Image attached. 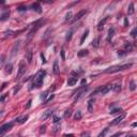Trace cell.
I'll return each instance as SVG.
<instances>
[{"label":"cell","mask_w":137,"mask_h":137,"mask_svg":"<svg viewBox=\"0 0 137 137\" xmlns=\"http://www.w3.org/2000/svg\"><path fill=\"white\" fill-rule=\"evenodd\" d=\"M133 65V63H126V64H119V65H114V66H110L108 67L107 70L104 71V73H116L119 72V71H123V70H126V69H130L131 66Z\"/></svg>","instance_id":"cell-1"},{"label":"cell","mask_w":137,"mask_h":137,"mask_svg":"<svg viewBox=\"0 0 137 137\" xmlns=\"http://www.w3.org/2000/svg\"><path fill=\"white\" fill-rule=\"evenodd\" d=\"M44 76H45V71H40L37 74L34 80L32 83V88H40V87L43 85V80H44Z\"/></svg>","instance_id":"cell-2"},{"label":"cell","mask_w":137,"mask_h":137,"mask_svg":"<svg viewBox=\"0 0 137 137\" xmlns=\"http://www.w3.org/2000/svg\"><path fill=\"white\" fill-rule=\"evenodd\" d=\"M26 70H27V66H26V63L24 60H21L19 62V65H18V73H17V79H21V77L24 76V74L26 73Z\"/></svg>","instance_id":"cell-3"},{"label":"cell","mask_w":137,"mask_h":137,"mask_svg":"<svg viewBox=\"0 0 137 137\" xmlns=\"http://www.w3.org/2000/svg\"><path fill=\"white\" fill-rule=\"evenodd\" d=\"M77 80H78V75H76L75 72H72V76H70L67 79V86H75Z\"/></svg>","instance_id":"cell-4"},{"label":"cell","mask_w":137,"mask_h":137,"mask_svg":"<svg viewBox=\"0 0 137 137\" xmlns=\"http://www.w3.org/2000/svg\"><path fill=\"white\" fill-rule=\"evenodd\" d=\"M87 90H88V88H83L81 89V90H79L78 92H77V94L75 95V98H74V103H77L78 102L79 100H80L81 98H83V96H84L85 94H86V92H87Z\"/></svg>","instance_id":"cell-5"},{"label":"cell","mask_w":137,"mask_h":137,"mask_svg":"<svg viewBox=\"0 0 137 137\" xmlns=\"http://www.w3.org/2000/svg\"><path fill=\"white\" fill-rule=\"evenodd\" d=\"M12 128H13V123H5L3 125H1L0 126V135L7 133L8 131H10Z\"/></svg>","instance_id":"cell-6"},{"label":"cell","mask_w":137,"mask_h":137,"mask_svg":"<svg viewBox=\"0 0 137 137\" xmlns=\"http://www.w3.org/2000/svg\"><path fill=\"white\" fill-rule=\"evenodd\" d=\"M86 14H87V11H86V10H83V11H79L78 13H77V14L74 16V18H72V21H72V24H73V23H75V21H78V19H80L81 17L84 16V15H86Z\"/></svg>","instance_id":"cell-7"},{"label":"cell","mask_w":137,"mask_h":137,"mask_svg":"<svg viewBox=\"0 0 137 137\" xmlns=\"http://www.w3.org/2000/svg\"><path fill=\"white\" fill-rule=\"evenodd\" d=\"M112 84H107V85H105V86H102L100 93L103 94V95H105L107 92H109V90H112Z\"/></svg>","instance_id":"cell-8"},{"label":"cell","mask_w":137,"mask_h":137,"mask_svg":"<svg viewBox=\"0 0 137 137\" xmlns=\"http://www.w3.org/2000/svg\"><path fill=\"white\" fill-rule=\"evenodd\" d=\"M124 118H125V114H122L121 116L117 117L114 121H112V122H110V125H117V124H119V123H120Z\"/></svg>","instance_id":"cell-9"},{"label":"cell","mask_w":137,"mask_h":137,"mask_svg":"<svg viewBox=\"0 0 137 137\" xmlns=\"http://www.w3.org/2000/svg\"><path fill=\"white\" fill-rule=\"evenodd\" d=\"M108 21V16H106V17H104V18L102 19V21L99 23V25H98V30L99 31H102L103 30V28H104V25H105V23Z\"/></svg>","instance_id":"cell-10"},{"label":"cell","mask_w":137,"mask_h":137,"mask_svg":"<svg viewBox=\"0 0 137 137\" xmlns=\"http://www.w3.org/2000/svg\"><path fill=\"white\" fill-rule=\"evenodd\" d=\"M31 8H32V10L33 11H35V12H37V13H42V8H41V5L39 4L37 2H35V3H33L32 5H31Z\"/></svg>","instance_id":"cell-11"},{"label":"cell","mask_w":137,"mask_h":137,"mask_svg":"<svg viewBox=\"0 0 137 137\" xmlns=\"http://www.w3.org/2000/svg\"><path fill=\"white\" fill-rule=\"evenodd\" d=\"M54 90H55V87H51V88H49L48 90H46L45 92H43V93H42V95H41V99H42V100H45V99H46L47 96L49 95L48 93H49V92H51V91H54Z\"/></svg>","instance_id":"cell-12"},{"label":"cell","mask_w":137,"mask_h":137,"mask_svg":"<svg viewBox=\"0 0 137 137\" xmlns=\"http://www.w3.org/2000/svg\"><path fill=\"white\" fill-rule=\"evenodd\" d=\"M53 112H54L53 109H47V110H45L44 114H43V116H42V120H46V119L53 114Z\"/></svg>","instance_id":"cell-13"},{"label":"cell","mask_w":137,"mask_h":137,"mask_svg":"<svg viewBox=\"0 0 137 137\" xmlns=\"http://www.w3.org/2000/svg\"><path fill=\"white\" fill-rule=\"evenodd\" d=\"M29 117L26 115V116H23V117H19V118H16L15 119V121H16L17 123H19V124H23L24 122H26L27 121V119H28Z\"/></svg>","instance_id":"cell-14"},{"label":"cell","mask_w":137,"mask_h":137,"mask_svg":"<svg viewBox=\"0 0 137 137\" xmlns=\"http://www.w3.org/2000/svg\"><path fill=\"white\" fill-rule=\"evenodd\" d=\"M100 42H101V37H95V39L92 41V46L95 47V48H98V47L100 46Z\"/></svg>","instance_id":"cell-15"},{"label":"cell","mask_w":137,"mask_h":137,"mask_svg":"<svg viewBox=\"0 0 137 137\" xmlns=\"http://www.w3.org/2000/svg\"><path fill=\"white\" fill-rule=\"evenodd\" d=\"M5 74H11L12 72H13V64L12 63H8L7 65H5Z\"/></svg>","instance_id":"cell-16"},{"label":"cell","mask_w":137,"mask_h":137,"mask_svg":"<svg viewBox=\"0 0 137 137\" xmlns=\"http://www.w3.org/2000/svg\"><path fill=\"white\" fill-rule=\"evenodd\" d=\"M114 34H115V29L114 28H110L108 30V35H107V41H108V42H110V41H112Z\"/></svg>","instance_id":"cell-17"},{"label":"cell","mask_w":137,"mask_h":137,"mask_svg":"<svg viewBox=\"0 0 137 137\" xmlns=\"http://www.w3.org/2000/svg\"><path fill=\"white\" fill-rule=\"evenodd\" d=\"M112 90L115 91V92H120L121 91V88H122V87H121V84L120 83H116V84L115 85H112Z\"/></svg>","instance_id":"cell-18"},{"label":"cell","mask_w":137,"mask_h":137,"mask_svg":"<svg viewBox=\"0 0 137 137\" xmlns=\"http://www.w3.org/2000/svg\"><path fill=\"white\" fill-rule=\"evenodd\" d=\"M53 73H54L55 75H58V74H59V66H58V62H57V61H55V62H54Z\"/></svg>","instance_id":"cell-19"},{"label":"cell","mask_w":137,"mask_h":137,"mask_svg":"<svg viewBox=\"0 0 137 137\" xmlns=\"http://www.w3.org/2000/svg\"><path fill=\"white\" fill-rule=\"evenodd\" d=\"M124 48H125V53H130V51H132V49H133V44L132 43H130V42H126L125 43V45H124Z\"/></svg>","instance_id":"cell-20"},{"label":"cell","mask_w":137,"mask_h":137,"mask_svg":"<svg viewBox=\"0 0 137 137\" xmlns=\"http://www.w3.org/2000/svg\"><path fill=\"white\" fill-rule=\"evenodd\" d=\"M26 60L28 61V63H31L32 61V51L31 50H28L26 53Z\"/></svg>","instance_id":"cell-21"},{"label":"cell","mask_w":137,"mask_h":137,"mask_svg":"<svg viewBox=\"0 0 137 137\" xmlns=\"http://www.w3.org/2000/svg\"><path fill=\"white\" fill-rule=\"evenodd\" d=\"M93 104H94V99H91V100L88 102V110H89V112H93Z\"/></svg>","instance_id":"cell-22"},{"label":"cell","mask_w":137,"mask_h":137,"mask_svg":"<svg viewBox=\"0 0 137 137\" xmlns=\"http://www.w3.org/2000/svg\"><path fill=\"white\" fill-rule=\"evenodd\" d=\"M19 43H21V42H19V41H18V42H16V43H15V44H14V47H13V49H12V55H15V54L17 53L16 50H18L19 45H21V44H19Z\"/></svg>","instance_id":"cell-23"},{"label":"cell","mask_w":137,"mask_h":137,"mask_svg":"<svg viewBox=\"0 0 137 137\" xmlns=\"http://www.w3.org/2000/svg\"><path fill=\"white\" fill-rule=\"evenodd\" d=\"M134 3H131L130 5H129V9H128V13H129V15H132V14H134Z\"/></svg>","instance_id":"cell-24"},{"label":"cell","mask_w":137,"mask_h":137,"mask_svg":"<svg viewBox=\"0 0 137 137\" xmlns=\"http://www.w3.org/2000/svg\"><path fill=\"white\" fill-rule=\"evenodd\" d=\"M9 16H10V12L8 11V12H5V13H3V14L1 15V17H0V21H5V19L9 18Z\"/></svg>","instance_id":"cell-25"},{"label":"cell","mask_w":137,"mask_h":137,"mask_svg":"<svg viewBox=\"0 0 137 137\" xmlns=\"http://www.w3.org/2000/svg\"><path fill=\"white\" fill-rule=\"evenodd\" d=\"M88 50L87 49H81L80 51H78V56L79 57H85V56H87L88 55Z\"/></svg>","instance_id":"cell-26"},{"label":"cell","mask_w":137,"mask_h":137,"mask_svg":"<svg viewBox=\"0 0 137 137\" xmlns=\"http://www.w3.org/2000/svg\"><path fill=\"white\" fill-rule=\"evenodd\" d=\"M108 131H109V129H108V128H105L104 130H103L102 132H101L100 134H99V136H98V137H105V136H106V134L108 133Z\"/></svg>","instance_id":"cell-27"},{"label":"cell","mask_w":137,"mask_h":137,"mask_svg":"<svg viewBox=\"0 0 137 137\" xmlns=\"http://www.w3.org/2000/svg\"><path fill=\"white\" fill-rule=\"evenodd\" d=\"M71 115H72V110H71V109H66V110L64 112L63 117H64L65 119H67V118H70V117H71Z\"/></svg>","instance_id":"cell-28"},{"label":"cell","mask_w":137,"mask_h":137,"mask_svg":"<svg viewBox=\"0 0 137 137\" xmlns=\"http://www.w3.org/2000/svg\"><path fill=\"white\" fill-rule=\"evenodd\" d=\"M135 89H136V85H135V80H134V79H132V80L130 81V90H131V91H134Z\"/></svg>","instance_id":"cell-29"},{"label":"cell","mask_w":137,"mask_h":137,"mask_svg":"<svg viewBox=\"0 0 137 137\" xmlns=\"http://www.w3.org/2000/svg\"><path fill=\"white\" fill-rule=\"evenodd\" d=\"M88 34H89V30L87 29V30L84 32V34H83V37H81V40H80V44H83V43L85 42V39L88 37Z\"/></svg>","instance_id":"cell-30"},{"label":"cell","mask_w":137,"mask_h":137,"mask_svg":"<svg viewBox=\"0 0 137 137\" xmlns=\"http://www.w3.org/2000/svg\"><path fill=\"white\" fill-rule=\"evenodd\" d=\"M81 112H76V114H75V116H74V120H76V121H78V120H80L81 119Z\"/></svg>","instance_id":"cell-31"},{"label":"cell","mask_w":137,"mask_h":137,"mask_svg":"<svg viewBox=\"0 0 137 137\" xmlns=\"http://www.w3.org/2000/svg\"><path fill=\"white\" fill-rule=\"evenodd\" d=\"M14 34H15V32H14V31H12V30H8V31H5V32H4V37H12V35H14Z\"/></svg>","instance_id":"cell-32"},{"label":"cell","mask_w":137,"mask_h":137,"mask_svg":"<svg viewBox=\"0 0 137 137\" xmlns=\"http://www.w3.org/2000/svg\"><path fill=\"white\" fill-rule=\"evenodd\" d=\"M122 112L121 108H112V110H110V115H115V114H117V112Z\"/></svg>","instance_id":"cell-33"},{"label":"cell","mask_w":137,"mask_h":137,"mask_svg":"<svg viewBox=\"0 0 137 137\" xmlns=\"http://www.w3.org/2000/svg\"><path fill=\"white\" fill-rule=\"evenodd\" d=\"M72 30L71 31H69V32L66 33V37H65V41H66V42H69V41H71V39H72Z\"/></svg>","instance_id":"cell-34"},{"label":"cell","mask_w":137,"mask_h":137,"mask_svg":"<svg viewBox=\"0 0 137 137\" xmlns=\"http://www.w3.org/2000/svg\"><path fill=\"white\" fill-rule=\"evenodd\" d=\"M4 61H5V56H4V55L0 56V69L2 67V65H3V63H4Z\"/></svg>","instance_id":"cell-35"},{"label":"cell","mask_w":137,"mask_h":137,"mask_svg":"<svg viewBox=\"0 0 137 137\" xmlns=\"http://www.w3.org/2000/svg\"><path fill=\"white\" fill-rule=\"evenodd\" d=\"M59 129H60V123H56V125L54 126V130H53V133H54V134L58 132Z\"/></svg>","instance_id":"cell-36"},{"label":"cell","mask_w":137,"mask_h":137,"mask_svg":"<svg viewBox=\"0 0 137 137\" xmlns=\"http://www.w3.org/2000/svg\"><path fill=\"white\" fill-rule=\"evenodd\" d=\"M72 21V12H69L66 15H65V21Z\"/></svg>","instance_id":"cell-37"},{"label":"cell","mask_w":137,"mask_h":137,"mask_svg":"<svg viewBox=\"0 0 137 137\" xmlns=\"http://www.w3.org/2000/svg\"><path fill=\"white\" fill-rule=\"evenodd\" d=\"M80 137H90V132H88V131L87 132H83L80 134Z\"/></svg>","instance_id":"cell-38"},{"label":"cell","mask_w":137,"mask_h":137,"mask_svg":"<svg viewBox=\"0 0 137 137\" xmlns=\"http://www.w3.org/2000/svg\"><path fill=\"white\" fill-rule=\"evenodd\" d=\"M136 32H137V29H136V28H134V29L132 30V32H131V35H132V37H134V39L136 37Z\"/></svg>","instance_id":"cell-39"},{"label":"cell","mask_w":137,"mask_h":137,"mask_svg":"<svg viewBox=\"0 0 137 137\" xmlns=\"http://www.w3.org/2000/svg\"><path fill=\"white\" fill-rule=\"evenodd\" d=\"M54 123H59V121H60V118H59V117H57V116H54Z\"/></svg>","instance_id":"cell-40"},{"label":"cell","mask_w":137,"mask_h":137,"mask_svg":"<svg viewBox=\"0 0 137 137\" xmlns=\"http://www.w3.org/2000/svg\"><path fill=\"white\" fill-rule=\"evenodd\" d=\"M21 87L19 86V85H18V86H17V87H15V89H14V94H16V93L18 92L19 90H21Z\"/></svg>","instance_id":"cell-41"},{"label":"cell","mask_w":137,"mask_h":137,"mask_svg":"<svg viewBox=\"0 0 137 137\" xmlns=\"http://www.w3.org/2000/svg\"><path fill=\"white\" fill-rule=\"evenodd\" d=\"M121 135H122V133H121V132H118V133H116V134L112 135V137H119V136H121Z\"/></svg>","instance_id":"cell-42"},{"label":"cell","mask_w":137,"mask_h":137,"mask_svg":"<svg viewBox=\"0 0 137 137\" xmlns=\"http://www.w3.org/2000/svg\"><path fill=\"white\" fill-rule=\"evenodd\" d=\"M31 102H32L31 100H29V101H28V103H27V105H26V108H30V106H31Z\"/></svg>","instance_id":"cell-43"},{"label":"cell","mask_w":137,"mask_h":137,"mask_svg":"<svg viewBox=\"0 0 137 137\" xmlns=\"http://www.w3.org/2000/svg\"><path fill=\"white\" fill-rule=\"evenodd\" d=\"M129 26V21H128V18H124V27H128Z\"/></svg>","instance_id":"cell-44"},{"label":"cell","mask_w":137,"mask_h":137,"mask_svg":"<svg viewBox=\"0 0 137 137\" xmlns=\"http://www.w3.org/2000/svg\"><path fill=\"white\" fill-rule=\"evenodd\" d=\"M17 10H18V11H25V10H27V8H25V7H19V8H17Z\"/></svg>","instance_id":"cell-45"},{"label":"cell","mask_w":137,"mask_h":137,"mask_svg":"<svg viewBox=\"0 0 137 137\" xmlns=\"http://www.w3.org/2000/svg\"><path fill=\"white\" fill-rule=\"evenodd\" d=\"M5 96H7V94H3L2 96H0V102H3L4 99H5Z\"/></svg>","instance_id":"cell-46"},{"label":"cell","mask_w":137,"mask_h":137,"mask_svg":"<svg viewBox=\"0 0 137 137\" xmlns=\"http://www.w3.org/2000/svg\"><path fill=\"white\" fill-rule=\"evenodd\" d=\"M61 56H62V60H65V57H64V50L61 49Z\"/></svg>","instance_id":"cell-47"},{"label":"cell","mask_w":137,"mask_h":137,"mask_svg":"<svg viewBox=\"0 0 137 137\" xmlns=\"http://www.w3.org/2000/svg\"><path fill=\"white\" fill-rule=\"evenodd\" d=\"M41 58H42V62L43 63L46 62V60H45V57H44V55H43V54H41Z\"/></svg>","instance_id":"cell-48"},{"label":"cell","mask_w":137,"mask_h":137,"mask_svg":"<svg viewBox=\"0 0 137 137\" xmlns=\"http://www.w3.org/2000/svg\"><path fill=\"white\" fill-rule=\"evenodd\" d=\"M45 129H46L45 126H42V128H41V130H40V132H41V133H44L45 132Z\"/></svg>","instance_id":"cell-49"},{"label":"cell","mask_w":137,"mask_h":137,"mask_svg":"<svg viewBox=\"0 0 137 137\" xmlns=\"http://www.w3.org/2000/svg\"><path fill=\"white\" fill-rule=\"evenodd\" d=\"M64 136H65V137H73V135H72V134H71V135H66V134H65Z\"/></svg>","instance_id":"cell-50"},{"label":"cell","mask_w":137,"mask_h":137,"mask_svg":"<svg viewBox=\"0 0 137 137\" xmlns=\"http://www.w3.org/2000/svg\"><path fill=\"white\" fill-rule=\"evenodd\" d=\"M2 115H3V110H1L0 112V117H2Z\"/></svg>","instance_id":"cell-51"},{"label":"cell","mask_w":137,"mask_h":137,"mask_svg":"<svg viewBox=\"0 0 137 137\" xmlns=\"http://www.w3.org/2000/svg\"><path fill=\"white\" fill-rule=\"evenodd\" d=\"M128 137H136V136H128Z\"/></svg>","instance_id":"cell-52"},{"label":"cell","mask_w":137,"mask_h":137,"mask_svg":"<svg viewBox=\"0 0 137 137\" xmlns=\"http://www.w3.org/2000/svg\"><path fill=\"white\" fill-rule=\"evenodd\" d=\"M4 137H12V136H4Z\"/></svg>","instance_id":"cell-53"}]
</instances>
